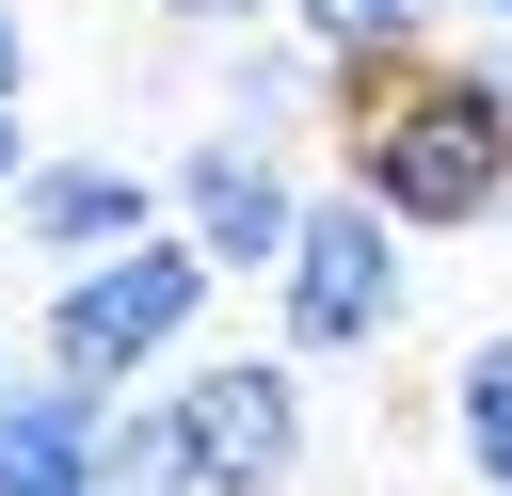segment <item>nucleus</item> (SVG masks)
<instances>
[{
  "instance_id": "obj_8",
  "label": "nucleus",
  "mask_w": 512,
  "mask_h": 496,
  "mask_svg": "<svg viewBox=\"0 0 512 496\" xmlns=\"http://www.w3.org/2000/svg\"><path fill=\"white\" fill-rule=\"evenodd\" d=\"M448 464L480 496H512V336H464V368H448Z\"/></svg>"
},
{
  "instance_id": "obj_1",
  "label": "nucleus",
  "mask_w": 512,
  "mask_h": 496,
  "mask_svg": "<svg viewBox=\"0 0 512 496\" xmlns=\"http://www.w3.org/2000/svg\"><path fill=\"white\" fill-rule=\"evenodd\" d=\"M336 176L368 208H400L416 240L496 224L512 208V96H496V64H432V48L352 64L336 80Z\"/></svg>"
},
{
  "instance_id": "obj_11",
  "label": "nucleus",
  "mask_w": 512,
  "mask_h": 496,
  "mask_svg": "<svg viewBox=\"0 0 512 496\" xmlns=\"http://www.w3.org/2000/svg\"><path fill=\"white\" fill-rule=\"evenodd\" d=\"M160 16H176V32H256L272 0H160Z\"/></svg>"
},
{
  "instance_id": "obj_9",
  "label": "nucleus",
  "mask_w": 512,
  "mask_h": 496,
  "mask_svg": "<svg viewBox=\"0 0 512 496\" xmlns=\"http://www.w3.org/2000/svg\"><path fill=\"white\" fill-rule=\"evenodd\" d=\"M96 496H192L176 400H112V416H96Z\"/></svg>"
},
{
  "instance_id": "obj_4",
  "label": "nucleus",
  "mask_w": 512,
  "mask_h": 496,
  "mask_svg": "<svg viewBox=\"0 0 512 496\" xmlns=\"http://www.w3.org/2000/svg\"><path fill=\"white\" fill-rule=\"evenodd\" d=\"M160 400H176V432H192V496H288L304 448H320L304 352H288V336H272V352H192Z\"/></svg>"
},
{
  "instance_id": "obj_17",
  "label": "nucleus",
  "mask_w": 512,
  "mask_h": 496,
  "mask_svg": "<svg viewBox=\"0 0 512 496\" xmlns=\"http://www.w3.org/2000/svg\"><path fill=\"white\" fill-rule=\"evenodd\" d=\"M496 224H512V208H496Z\"/></svg>"
},
{
  "instance_id": "obj_10",
  "label": "nucleus",
  "mask_w": 512,
  "mask_h": 496,
  "mask_svg": "<svg viewBox=\"0 0 512 496\" xmlns=\"http://www.w3.org/2000/svg\"><path fill=\"white\" fill-rule=\"evenodd\" d=\"M432 16H448V0H288V32H304L336 80H352V64H400V48H432Z\"/></svg>"
},
{
  "instance_id": "obj_14",
  "label": "nucleus",
  "mask_w": 512,
  "mask_h": 496,
  "mask_svg": "<svg viewBox=\"0 0 512 496\" xmlns=\"http://www.w3.org/2000/svg\"><path fill=\"white\" fill-rule=\"evenodd\" d=\"M464 16H480V32H512V0H464Z\"/></svg>"
},
{
  "instance_id": "obj_13",
  "label": "nucleus",
  "mask_w": 512,
  "mask_h": 496,
  "mask_svg": "<svg viewBox=\"0 0 512 496\" xmlns=\"http://www.w3.org/2000/svg\"><path fill=\"white\" fill-rule=\"evenodd\" d=\"M16 80H32V32H16V0H0V96H16Z\"/></svg>"
},
{
  "instance_id": "obj_5",
  "label": "nucleus",
  "mask_w": 512,
  "mask_h": 496,
  "mask_svg": "<svg viewBox=\"0 0 512 496\" xmlns=\"http://www.w3.org/2000/svg\"><path fill=\"white\" fill-rule=\"evenodd\" d=\"M176 224H192V256L224 272V288H256V272H288V240H304V176L272 160V128H208L176 176Z\"/></svg>"
},
{
  "instance_id": "obj_2",
  "label": "nucleus",
  "mask_w": 512,
  "mask_h": 496,
  "mask_svg": "<svg viewBox=\"0 0 512 496\" xmlns=\"http://www.w3.org/2000/svg\"><path fill=\"white\" fill-rule=\"evenodd\" d=\"M208 288H224V272L192 256V224H144V240H112V256H64V288H48L32 352H48V368H80V384H144V368H176V352H192Z\"/></svg>"
},
{
  "instance_id": "obj_7",
  "label": "nucleus",
  "mask_w": 512,
  "mask_h": 496,
  "mask_svg": "<svg viewBox=\"0 0 512 496\" xmlns=\"http://www.w3.org/2000/svg\"><path fill=\"white\" fill-rule=\"evenodd\" d=\"M96 416H112V384L32 352L16 400H0V496H96Z\"/></svg>"
},
{
  "instance_id": "obj_15",
  "label": "nucleus",
  "mask_w": 512,
  "mask_h": 496,
  "mask_svg": "<svg viewBox=\"0 0 512 496\" xmlns=\"http://www.w3.org/2000/svg\"><path fill=\"white\" fill-rule=\"evenodd\" d=\"M496 96H512V32H496Z\"/></svg>"
},
{
  "instance_id": "obj_6",
  "label": "nucleus",
  "mask_w": 512,
  "mask_h": 496,
  "mask_svg": "<svg viewBox=\"0 0 512 496\" xmlns=\"http://www.w3.org/2000/svg\"><path fill=\"white\" fill-rule=\"evenodd\" d=\"M144 224H176V192H160L144 160H32V176H16V240H32V256H112V240H144Z\"/></svg>"
},
{
  "instance_id": "obj_3",
  "label": "nucleus",
  "mask_w": 512,
  "mask_h": 496,
  "mask_svg": "<svg viewBox=\"0 0 512 496\" xmlns=\"http://www.w3.org/2000/svg\"><path fill=\"white\" fill-rule=\"evenodd\" d=\"M416 224L400 208H368L352 176L336 192H304V240H288V272H272V336L304 352V368H336V352H384L400 320H416V256H400Z\"/></svg>"
},
{
  "instance_id": "obj_12",
  "label": "nucleus",
  "mask_w": 512,
  "mask_h": 496,
  "mask_svg": "<svg viewBox=\"0 0 512 496\" xmlns=\"http://www.w3.org/2000/svg\"><path fill=\"white\" fill-rule=\"evenodd\" d=\"M16 176H32V112L0 96V208H16Z\"/></svg>"
},
{
  "instance_id": "obj_16",
  "label": "nucleus",
  "mask_w": 512,
  "mask_h": 496,
  "mask_svg": "<svg viewBox=\"0 0 512 496\" xmlns=\"http://www.w3.org/2000/svg\"><path fill=\"white\" fill-rule=\"evenodd\" d=\"M0 400H16V336H0Z\"/></svg>"
}]
</instances>
